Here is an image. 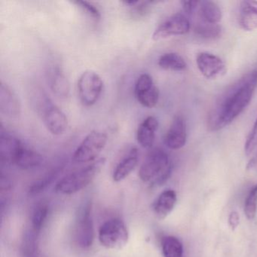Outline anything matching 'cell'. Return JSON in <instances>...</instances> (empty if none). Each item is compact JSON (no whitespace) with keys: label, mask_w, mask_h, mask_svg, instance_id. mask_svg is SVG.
<instances>
[{"label":"cell","mask_w":257,"mask_h":257,"mask_svg":"<svg viewBox=\"0 0 257 257\" xmlns=\"http://www.w3.org/2000/svg\"><path fill=\"white\" fill-rule=\"evenodd\" d=\"M74 4H76L79 8L82 9V11L85 12L94 20H99L101 17L98 9L93 4L86 2V1H76Z\"/></svg>","instance_id":"4dcf8cb0"},{"label":"cell","mask_w":257,"mask_h":257,"mask_svg":"<svg viewBox=\"0 0 257 257\" xmlns=\"http://www.w3.org/2000/svg\"><path fill=\"white\" fill-rule=\"evenodd\" d=\"M23 143L14 135L4 131L0 132V157L3 165H13V159Z\"/></svg>","instance_id":"5bb4252c"},{"label":"cell","mask_w":257,"mask_h":257,"mask_svg":"<svg viewBox=\"0 0 257 257\" xmlns=\"http://www.w3.org/2000/svg\"><path fill=\"white\" fill-rule=\"evenodd\" d=\"M171 164L169 156L162 149H155L149 153L139 171V177L144 183L162 185L169 178Z\"/></svg>","instance_id":"7a4b0ae2"},{"label":"cell","mask_w":257,"mask_h":257,"mask_svg":"<svg viewBox=\"0 0 257 257\" xmlns=\"http://www.w3.org/2000/svg\"><path fill=\"white\" fill-rule=\"evenodd\" d=\"M228 225L232 231L236 229L238 226L239 222H240V216L239 213L236 211L231 212L228 216Z\"/></svg>","instance_id":"d6a6232c"},{"label":"cell","mask_w":257,"mask_h":257,"mask_svg":"<svg viewBox=\"0 0 257 257\" xmlns=\"http://www.w3.org/2000/svg\"><path fill=\"white\" fill-rule=\"evenodd\" d=\"M43 119L49 132L54 135H61L67 130L68 121L64 112L48 98L43 103Z\"/></svg>","instance_id":"9c48e42d"},{"label":"cell","mask_w":257,"mask_h":257,"mask_svg":"<svg viewBox=\"0 0 257 257\" xmlns=\"http://www.w3.org/2000/svg\"><path fill=\"white\" fill-rule=\"evenodd\" d=\"M257 210V184L249 191L244 203L245 216L251 220L255 218Z\"/></svg>","instance_id":"f1b7e54d"},{"label":"cell","mask_w":257,"mask_h":257,"mask_svg":"<svg viewBox=\"0 0 257 257\" xmlns=\"http://www.w3.org/2000/svg\"><path fill=\"white\" fill-rule=\"evenodd\" d=\"M0 111L10 118H18L22 114V104L17 94L4 82L0 85Z\"/></svg>","instance_id":"4fadbf2b"},{"label":"cell","mask_w":257,"mask_h":257,"mask_svg":"<svg viewBox=\"0 0 257 257\" xmlns=\"http://www.w3.org/2000/svg\"><path fill=\"white\" fill-rule=\"evenodd\" d=\"M138 164V150L133 148L128 154L124 156L115 167L112 174V178L115 182H121L127 178L132 171L135 169Z\"/></svg>","instance_id":"ac0fdd59"},{"label":"cell","mask_w":257,"mask_h":257,"mask_svg":"<svg viewBox=\"0 0 257 257\" xmlns=\"http://www.w3.org/2000/svg\"><path fill=\"white\" fill-rule=\"evenodd\" d=\"M98 238L102 246L107 249H121L128 241V231L124 222L115 218L100 226Z\"/></svg>","instance_id":"277c9868"},{"label":"cell","mask_w":257,"mask_h":257,"mask_svg":"<svg viewBox=\"0 0 257 257\" xmlns=\"http://www.w3.org/2000/svg\"><path fill=\"white\" fill-rule=\"evenodd\" d=\"M105 162V159H98L91 165L68 174L57 183L55 191L61 195H73L82 190L100 174Z\"/></svg>","instance_id":"3957f363"},{"label":"cell","mask_w":257,"mask_h":257,"mask_svg":"<svg viewBox=\"0 0 257 257\" xmlns=\"http://www.w3.org/2000/svg\"><path fill=\"white\" fill-rule=\"evenodd\" d=\"M238 23L240 28L247 32L257 29V1L246 0L240 3Z\"/></svg>","instance_id":"9a60e30c"},{"label":"cell","mask_w":257,"mask_h":257,"mask_svg":"<svg viewBox=\"0 0 257 257\" xmlns=\"http://www.w3.org/2000/svg\"><path fill=\"white\" fill-rule=\"evenodd\" d=\"M159 67L165 70L174 72L184 71L187 68V64L183 57L174 52L164 54L159 59Z\"/></svg>","instance_id":"7402d4cb"},{"label":"cell","mask_w":257,"mask_h":257,"mask_svg":"<svg viewBox=\"0 0 257 257\" xmlns=\"http://www.w3.org/2000/svg\"><path fill=\"white\" fill-rule=\"evenodd\" d=\"M177 200V194L172 189L162 192L153 205V211L156 217L159 219L166 218L174 210Z\"/></svg>","instance_id":"d6986e66"},{"label":"cell","mask_w":257,"mask_h":257,"mask_svg":"<svg viewBox=\"0 0 257 257\" xmlns=\"http://www.w3.org/2000/svg\"><path fill=\"white\" fill-rule=\"evenodd\" d=\"M196 64L200 73L207 79H219L227 72L225 62L219 57L209 52L198 54Z\"/></svg>","instance_id":"8fae6325"},{"label":"cell","mask_w":257,"mask_h":257,"mask_svg":"<svg viewBox=\"0 0 257 257\" xmlns=\"http://www.w3.org/2000/svg\"><path fill=\"white\" fill-rule=\"evenodd\" d=\"M190 22L184 15L177 13L161 24L155 32L153 39L156 41L176 36L185 35L190 31Z\"/></svg>","instance_id":"52a82bcc"},{"label":"cell","mask_w":257,"mask_h":257,"mask_svg":"<svg viewBox=\"0 0 257 257\" xmlns=\"http://www.w3.org/2000/svg\"><path fill=\"white\" fill-rule=\"evenodd\" d=\"M38 237L39 233L32 228L25 232L22 245L24 257H39Z\"/></svg>","instance_id":"603a6c76"},{"label":"cell","mask_w":257,"mask_h":257,"mask_svg":"<svg viewBox=\"0 0 257 257\" xmlns=\"http://www.w3.org/2000/svg\"><path fill=\"white\" fill-rule=\"evenodd\" d=\"M198 37L205 40H215L219 38L222 35V27L219 25L200 22L195 25L194 29Z\"/></svg>","instance_id":"cb8c5ba5"},{"label":"cell","mask_w":257,"mask_h":257,"mask_svg":"<svg viewBox=\"0 0 257 257\" xmlns=\"http://www.w3.org/2000/svg\"><path fill=\"white\" fill-rule=\"evenodd\" d=\"M200 3L198 1H182L183 11L188 15H192L199 9Z\"/></svg>","instance_id":"1f68e13d"},{"label":"cell","mask_w":257,"mask_h":257,"mask_svg":"<svg viewBox=\"0 0 257 257\" xmlns=\"http://www.w3.org/2000/svg\"><path fill=\"white\" fill-rule=\"evenodd\" d=\"M123 4L132 8L131 15L134 19H140L145 17L151 10L152 5L155 2L152 1H124Z\"/></svg>","instance_id":"83f0119b"},{"label":"cell","mask_w":257,"mask_h":257,"mask_svg":"<svg viewBox=\"0 0 257 257\" xmlns=\"http://www.w3.org/2000/svg\"><path fill=\"white\" fill-rule=\"evenodd\" d=\"M159 127V121L154 116H148L140 124L137 131L138 144L144 148H151L156 139V132Z\"/></svg>","instance_id":"e0dca14e"},{"label":"cell","mask_w":257,"mask_h":257,"mask_svg":"<svg viewBox=\"0 0 257 257\" xmlns=\"http://www.w3.org/2000/svg\"><path fill=\"white\" fill-rule=\"evenodd\" d=\"M162 252L165 257H183V244L177 237L167 236L162 240Z\"/></svg>","instance_id":"d4e9b609"},{"label":"cell","mask_w":257,"mask_h":257,"mask_svg":"<svg viewBox=\"0 0 257 257\" xmlns=\"http://www.w3.org/2000/svg\"><path fill=\"white\" fill-rule=\"evenodd\" d=\"M48 214H49V207L45 203L39 204L37 207L34 208L33 212L32 218H31V225H32V229L36 232L40 234L42 228L47 219Z\"/></svg>","instance_id":"4316f807"},{"label":"cell","mask_w":257,"mask_h":257,"mask_svg":"<svg viewBox=\"0 0 257 257\" xmlns=\"http://www.w3.org/2000/svg\"><path fill=\"white\" fill-rule=\"evenodd\" d=\"M61 171V168H56L52 171L46 174L43 178L33 183L32 186L30 187L29 193L31 195H37L41 193L48 186H50L59 175Z\"/></svg>","instance_id":"484cf974"},{"label":"cell","mask_w":257,"mask_h":257,"mask_svg":"<svg viewBox=\"0 0 257 257\" xmlns=\"http://www.w3.org/2000/svg\"><path fill=\"white\" fill-rule=\"evenodd\" d=\"M256 88L257 70L249 72L227 88L209 112V129L217 132L229 125L249 106Z\"/></svg>","instance_id":"6da1fadb"},{"label":"cell","mask_w":257,"mask_h":257,"mask_svg":"<svg viewBox=\"0 0 257 257\" xmlns=\"http://www.w3.org/2000/svg\"><path fill=\"white\" fill-rule=\"evenodd\" d=\"M187 141L186 121L182 115L174 117L165 137V144L173 150L183 148Z\"/></svg>","instance_id":"7c38bea8"},{"label":"cell","mask_w":257,"mask_h":257,"mask_svg":"<svg viewBox=\"0 0 257 257\" xmlns=\"http://www.w3.org/2000/svg\"><path fill=\"white\" fill-rule=\"evenodd\" d=\"M49 81L51 89L57 97L60 98L68 97L70 91V82L59 67L52 70Z\"/></svg>","instance_id":"ffe728a7"},{"label":"cell","mask_w":257,"mask_h":257,"mask_svg":"<svg viewBox=\"0 0 257 257\" xmlns=\"http://www.w3.org/2000/svg\"><path fill=\"white\" fill-rule=\"evenodd\" d=\"M200 18L205 23L219 25L222 20V13L220 7L213 1H202L198 9Z\"/></svg>","instance_id":"44dd1931"},{"label":"cell","mask_w":257,"mask_h":257,"mask_svg":"<svg viewBox=\"0 0 257 257\" xmlns=\"http://www.w3.org/2000/svg\"><path fill=\"white\" fill-rule=\"evenodd\" d=\"M77 88L81 103L84 106H91L97 103L101 95L103 82L96 72L86 70L79 77Z\"/></svg>","instance_id":"8992f818"},{"label":"cell","mask_w":257,"mask_h":257,"mask_svg":"<svg viewBox=\"0 0 257 257\" xmlns=\"http://www.w3.org/2000/svg\"><path fill=\"white\" fill-rule=\"evenodd\" d=\"M251 162H253V163H256L257 159H256V161H255V159H252V160L251 161Z\"/></svg>","instance_id":"836d02e7"},{"label":"cell","mask_w":257,"mask_h":257,"mask_svg":"<svg viewBox=\"0 0 257 257\" xmlns=\"http://www.w3.org/2000/svg\"><path fill=\"white\" fill-rule=\"evenodd\" d=\"M135 97L142 106L153 108L159 99V91L155 85L153 78L147 73H143L135 84Z\"/></svg>","instance_id":"30bf717a"},{"label":"cell","mask_w":257,"mask_h":257,"mask_svg":"<svg viewBox=\"0 0 257 257\" xmlns=\"http://www.w3.org/2000/svg\"><path fill=\"white\" fill-rule=\"evenodd\" d=\"M94 238V223L91 216V204L87 201L79 210L76 223V240L82 248L92 245Z\"/></svg>","instance_id":"ba28073f"},{"label":"cell","mask_w":257,"mask_h":257,"mask_svg":"<svg viewBox=\"0 0 257 257\" xmlns=\"http://www.w3.org/2000/svg\"><path fill=\"white\" fill-rule=\"evenodd\" d=\"M43 161L44 159L40 153L23 144L18 150L13 159V165H16L21 169L29 170L40 166Z\"/></svg>","instance_id":"2e32d148"},{"label":"cell","mask_w":257,"mask_h":257,"mask_svg":"<svg viewBox=\"0 0 257 257\" xmlns=\"http://www.w3.org/2000/svg\"><path fill=\"white\" fill-rule=\"evenodd\" d=\"M107 143L106 134L100 131H92L82 141L73 154V159L76 163L94 162Z\"/></svg>","instance_id":"5b68a950"},{"label":"cell","mask_w":257,"mask_h":257,"mask_svg":"<svg viewBox=\"0 0 257 257\" xmlns=\"http://www.w3.org/2000/svg\"><path fill=\"white\" fill-rule=\"evenodd\" d=\"M257 148V118L249 132L244 145V152L246 156H249Z\"/></svg>","instance_id":"f546056e"}]
</instances>
